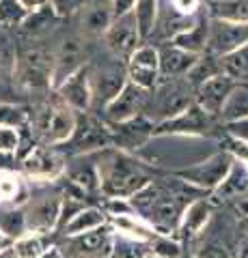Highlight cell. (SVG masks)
<instances>
[{"mask_svg":"<svg viewBox=\"0 0 248 258\" xmlns=\"http://www.w3.org/2000/svg\"><path fill=\"white\" fill-rule=\"evenodd\" d=\"M100 176V194L106 198H132L156 179V168L136 153L108 147L93 155Z\"/></svg>","mask_w":248,"mask_h":258,"instance_id":"6da1fadb","label":"cell"},{"mask_svg":"<svg viewBox=\"0 0 248 258\" xmlns=\"http://www.w3.org/2000/svg\"><path fill=\"white\" fill-rule=\"evenodd\" d=\"M108 147H113V136H110V127L106 125V120L93 112H76L74 132L65 144L57 147V151L67 153L71 157H84L95 155Z\"/></svg>","mask_w":248,"mask_h":258,"instance_id":"7a4b0ae2","label":"cell"},{"mask_svg":"<svg viewBox=\"0 0 248 258\" xmlns=\"http://www.w3.org/2000/svg\"><path fill=\"white\" fill-rule=\"evenodd\" d=\"M30 134L43 144V147H61L69 140L76 127V112L63 106L61 101L45 103L37 112H30Z\"/></svg>","mask_w":248,"mask_h":258,"instance_id":"3957f363","label":"cell"},{"mask_svg":"<svg viewBox=\"0 0 248 258\" xmlns=\"http://www.w3.org/2000/svg\"><path fill=\"white\" fill-rule=\"evenodd\" d=\"M194 103V86H192L186 78H175V80H160V84L149 93L147 108L156 112H151L147 118H151L154 123H164V120L173 118L175 114H179L181 110H186L188 106Z\"/></svg>","mask_w":248,"mask_h":258,"instance_id":"277c9868","label":"cell"},{"mask_svg":"<svg viewBox=\"0 0 248 258\" xmlns=\"http://www.w3.org/2000/svg\"><path fill=\"white\" fill-rule=\"evenodd\" d=\"M54 247L59 258H113L115 230L110 224H104L82 235L63 237Z\"/></svg>","mask_w":248,"mask_h":258,"instance_id":"5b68a950","label":"cell"},{"mask_svg":"<svg viewBox=\"0 0 248 258\" xmlns=\"http://www.w3.org/2000/svg\"><path fill=\"white\" fill-rule=\"evenodd\" d=\"M231 164H233V157L222 149V151H216L212 155L199 159L194 164L181 168V170H175L171 174H175L181 181H186L192 187L201 189L205 194H212L227 176Z\"/></svg>","mask_w":248,"mask_h":258,"instance_id":"8992f818","label":"cell"},{"mask_svg":"<svg viewBox=\"0 0 248 258\" xmlns=\"http://www.w3.org/2000/svg\"><path fill=\"white\" fill-rule=\"evenodd\" d=\"M216 120L210 116L207 112H203L196 103H192L186 110H181L179 114H175L173 118L164 120V123H158L156 125V132H154V138L156 136H169V138H190V140H196V138H210L214 134V127H216Z\"/></svg>","mask_w":248,"mask_h":258,"instance_id":"52a82bcc","label":"cell"},{"mask_svg":"<svg viewBox=\"0 0 248 258\" xmlns=\"http://www.w3.org/2000/svg\"><path fill=\"white\" fill-rule=\"evenodd\" d=\"M13 80L24 91L52 93V54L43 50H28L15 58Z\"/></svg>","mask_w":248,"mask_h":258,"instance_id":"ba28073f","label":"cell"},{"mask_svg":"<svg viewBox=\"0 0 248 258\" xmlns=\"http://www.w3.org/2000/svg\"><path fill=\"white\" fill-rule=\"evenodd\" d=\"M65 159L54 147H37L30 149L26 155L20 157V170L22 176L30 183H52L59 181L65 174Z\"/></svg>","mask_w":248,"mask_h":258,"instance_id":"9c48e42d","label":"cell"},{"mask_svg":"<svg viewBox=\"0 0 248 258\" xmlns=\"http://www.w3.org/2000/svg\"><path fill=\"white\" fill-rule=\"evenodd\" d=\"M61 205H63L61 191H47V194H41V196H37V198H33V194H30L28 203L22 207L24 217H26L28 232L50 235V232L59 230Z\"/></svg>","mask_w":248,"mask_h":258,"instance_id":"30bf717a","label":"cell"},{"mask_svg":"<svg viewBox=\"0 0 248 258\" xmlns=\"http://www.w3.org/2000/svg\"><path fill=\"white\" fill-rule=\"evenodd\" d=\"M147 99H149L147 91H142L140 86H136L132 82H125V86L104 108V120H106V125L125 123V120H132L136 116L145 114Z\"/></svg>","mask_w":248,"mask_h":258,"instance_id":"8fae6325","label":"cell"},{"mask_svg":"<svg viewBox=\"0 0 248 258\" xmlns=\"http://www.w3.org/2000/svg\"><path fill=\"white\" fill-rule=\"evenodd\" d=\"M127 82L140 86L142 91L151 93L160 84V58L158 47L154 43H142L125 62Z\"/></svg>","mask_w":248,"mask_h":258,"instance_id":"7c38bea8","label":"cell"},{"mask_svg":"<svg viewBox=\"0 0 248 258\" xmlns=\"http://www.w3.org/2000/svg\"><path fill=\"white\" fill-rule=\"evenodd\" d=\"M108 127H110V136H113V147L127 153H136V155L154 140V132H156V123L145 114Z\"/></svg>","mask_w":248,"mask_h":258,"instance_id":"4fadbf2b","label":"cell"},{"mask_svg":"<svg viewBox=\"0 0 248 258\" xmlns=\"http://www.w3.org/2000/svg\"><path fill=\"white\" fill-rule=\"evenodd\" d=\"M248 43V24H235L210 18V39H207V54L214 58H222L237 47Z\"/></svg>","mask_w":248,"mask_h":258,"instance_id":"5bb4252c","label":"cell"},{"mask_svg":"<svg viewBox=\"0 0 248 258\" xmlns=\"http://www.w3.org/2000/svg\"><path fill=\"white\" fill-rule=\"evenodd\" d=\"M57 101L74 112H91L93 108V91H91V67L84 64L74 76H69L61 86L52 91Z\"/></svg>","mask_w":248,"mask_h":258,"instance_id":"9a60e30c","label":"cell"},{"mask_svg":"<svg viewBox=\"0 0 248 258\" xmlns=\"http://www.w3.org/2000/svg\"><path fill=\"white\" fill-rule=\"evenodd\" d=\"M104 43H106V47L115 58L127 60L136 52V47H140L145 41L140 39L134 15L130 13V15H123V18L113 20V24H110L106 30V35H104Z\"/></svg>","mask_w":248,"mask_h":258,"instance_id":"2e32d148","label":"cell"},{"mask_svg":"<svg viewBox=\"0 0 248 258\" xmlns=\"http://www.w3.org/2000/svg\"><path fill=\"white\" fill-rule=\"evenodd\" d=\"M235 86L237 84L233 80H229L222 74H216L212 78H207L205 82H201L199 86H194V103L203 112H207L210 116L218 118L222 112V106L227 103L229 95L233 93Z\"/></svg>","mask_w":248,"mask_h":258,"instance_id":"e0dca14e","label":"cell"},{"mask_svg":"<svg viewBox=\"0 0 248 258\" xmlns=\"http://www.w3.org/2000/svg\"><path fill=\"white\" fill-rule=\"evenodd\" d=\"M84 50L78 39H65L61 41L59 50L52 54V91L61 86L69 76L84 67Z\"/></svg>","mask_w":248,"mask_h":258,"instance_id":"ac0fdd59","label":"cell"},{"mask_svg":"<svg viewBox=\"0 0 248 258\" xmlns=\"http://www.w3.org/2000/svg\"><path fill=\"white\" fill-rule=\"evenodd\" d=\"M158 47L160 58V78L162 80H175V78H188V74L194 69L201 56H194L173 43H162Z\"/></svg>","mask_w":248,"mask_h":258,"instance_id":"d6986e66","label":"cell"},{"mask_svg":"<svg viewBox=\"0 0 248 258\" xmlns=\"http://www.w3.org/2000/svg\"><path fill=\"white\" fill-rule=\"evenodd\" d=\"M214 215V203L210 198H196L190 205H186L181 213V220L177 226V235L179 239H194L207 228Z\"/></svg>","mask_w":248,"mask_h":258,"instance_id":"ffe728a7","label":"cell"},{"mask_svg":"<svg viewBox=\"0 0 248 258\" xmlns=\"http://www.w3.org/2000/svg\"><path fill=\"white\" fill-rule=\"evenodd\" d=\"M127 82L125 67H106L102 71L91 69V91H93V106L102 103V110L106 103L121 91Z\"/></svg>","mask_w":248,"mask_h":258,"instance_id":"44dd1931","label":"cell"},{"mask_svg":"<svg viewBox=\"0 0 248 258\" xmlns=\"http://www.w3.org/2000/svg\"><path fill=\"white\" fill-rule=\"evenodd\" d=\"M80 13V28L86 37H104L108 26L113 24V11L108 0H86V5L78 11Z\"/></svg>","mask_w":248,"mask_h":258,"instance_id":"7402d4cb","label":"cell"},{"mask_svg":"<svg viewBox=\"0 0 248 258\" xmlns=\"http://www.w3.org/2000/svg\"><path fill=\"white\" fill-rule=\"evenodd\" d=\"M108 224L113 226L115 235L117 237H123V239H130V241H138V243H151L158 232L154 230V226L149 222H145L140 215H119V217H110Z\"/></svg>","mask_w":248,"mask_h":258,"instance_id":"603a6c76","label":"cell"},{"mask_svg":"<svg viewBox=\"0 0 248 258\" xmlns=\"http://www.w3.org/2000/svg\"><path fill=\"white\" fill-rule=\"evenodd\" d=\"M28 179L18 172H0V209H20L28 203Z\"/></svg>","mask_w":248,"mask_h":258,"instance_id":"cb8c5ba5","label":"cell"},{"mask_svg":"<svg viewBox=\"0 0 248 258\" xmlns=\"http://www.w3.org/2000/svg\"><path fill=\"white\" fill-rule=\"evenodd\" d=\"M214 200H239L248 196V166L233 161L222 183L212 191Z\"/></svg>","mask_w":248,"mask_h":258,"instance_id":"d4e9b609","label":"cell"},{"mask_svg":"<svg viewBox=\"0 0 248 258\" xmlns=\"http://www.w3.org/2000/svg\"><path fill=\"white\" fill-rule=\"evenodd\" d=\"M207 39H210V15H199L196 22L175 37L171 43L194 56H203L207 54Z\"/></svg>","mask_w":248,"mask_h":258,"instance_id":"484cf974","label":"cell"},{"mask_svg":"<svg viewBox=\"0 0 248 258\" xmlns=\"http://www.w3.org/2000/svg\"><path fill=\"white\" fill-rule=\"evenodd\" d=\"M108 224V215L104 213V209L100 207H91L86 205L82 211H78L71 220L63 226L59 230L63 237H71V235H82V232H89V230H95L100 226Z\"/></svg>","mask_w":248,"mask_h":258,"instance_id":"4316f807","label":"cell"},{"mask_svg":"<svg viewBox=\"0 0 248 258\" xmlns=\"http://www.w3.org/2000/svg\"><path fill=\"white\" fill-rule=\"evenodd\" d=\"M218 71L229 80H233L235 84L248 86V43L218 58Z\"/></svg>","mask_w":248,"mask_h":258,"instance_id":"83f0119b","label":"cell"},{"mask_svg":"<svg viewBox=\"0 0 248 258\" xmlns=\"http://www.w3.org/2000/svg\"><path fill=\"white\" fill-rule=\"evenodd\" d=\"M207 15L225 22L248 24V0H210Z\"/></svg>","mask_w":248,"mask_h":258,"instance_id":"f1b7e54d","label":"cell"},{"mask_svg":"<svg viewBox=\"0 0 248 258\" xmlns=\"http://www.w3.org/2000/svg\"><path fill=\"white\" fill-rule=\"evenodd\" d=\"M54 245L50 243V235L41 232H24L22 237L13 241V254L18 258H37L45 252H50Z\"/></svg>","mask_w":248,"mask_h":258,"instance_id":"f546056e","label":"cell"},{"mask_svg":"<svg viewBox=\"0 0 248 258\" xmlns=\"http://www.w3.org/2000/svg\"><path fill=\"white\" fill-rule=\"evenodd\" d=\"M91 161H84L76 168L69 170V187H74L80 194H91L100 191V176H97V166H95L93 155L89 157Z\"/></svg>","mask_w":248,"mask_h":258,"instance_id":"4dcf8cb0","label":"cell"},{"mask_svg":"<svg viewBox=\"0 0 248 258\" xmlns=\"http://www.w3.org/2000/svg\"><path fill=\"white\" fill-rule=\"evenodd\" d=\"M158 11H160V0H136L134 5V22H136V28L140 32V39L142 41H149L151 32L156 28V22H158Z\"/></svg>","mask_w":248,"mask_h":258,"instance_id":"1f68e13d","label":"cell"},{"mask_svg":"<svg viewBox=\"0 0 248 258\" xmlns=\"http://www.w3.org/2000/svg\"><path fill=\"white\" fill-rule=\"evenodd\" d=\"M242 118H248V86L237 84L233 88V93L229 95L227 103L222 106L218 120L225 125V123H233V120H242Z\"/></svg>","mask_w":248,"mask_h":258,"instance_id":"d6a6232c","label":"cell"},{"mask_svg":"<svg viewBox=\"0 0 248 258\" xmlns=\"http://www.w3.org/2000/svg\"><path fill=\"white\" fill-rule=\"evenodd\" d=\"M57 20L59 18L54 15V11L50 9V7H43V9H39V11L28 13L20 28L26 32V35H43V32H47L52 28V24Z\"/></svg>","mask_w":248,"mask_h":258,"instance_id":"836d02e7","label":"cell"},{"mask_svg":"<svg viewBox=\"0 0 248 258\" xmlns=\"http://www.w3.org/2000/svg\"><path fill=\"white\" fill-rule=\"evenodd\" d=\"M30 123V112L20 106V103H7L0 101V127L24 129Z\"/></svg>","mask_w":248,"mask_h":258,"instance_id":"e575fe53","label":"cell"},{"mask_svg":"<svg viewBox=\"0 0 248 258\" xmlns=\"http://www.w3.org/2000/svg\"><path fill=\"white\" fill-rule=\"evenodd\" d=\"M0 228H3L13 241L18 237H22L24 232H28L24 209L22 207L20 209H3V213H0Z\"/></svg>","mask_w":248,"mask_h":258,"instance_id":"d590c367","label":"cell"},{"mask_svg":"<svg viewBox=\"0 0 248 258\" xmlns=\"http://www.w3.org/2000/svg\"><path fill=\"white\" fill-rule=\"evenodd\" d=\"M28 11L18 0H0V28H20Z\"/></svg>","mask_w":248,"mask_h":258,"instance_id":"8d00e7d4","label":"cell"},{"mask_svg":"<svg viewBox=\"0 0 248 258\" xmlns=\"http://www.w3.org/2000/svg\"><path fill=\"white\" fill-rule=\"evenodd\" d=\"M149 252H154L160 258H181V241L175 237H164L158 235L154 241L149 243Z\"/></svg>","mask_w":248,"mask_h":258,"instance_id":"74e56055","label":"cell"},{"mask_svg":"<svg viewBox=\"0 0 248 258\" xmlns=\"http://www.w3.org/2000/svg\"><path fill=\"white\" fill-rule=\"evenodd\" d=\"M149 254L147 243H138V241H130L115 235V258H145Z\"/></svg>","mask_w":248,"mask_h":258,"instance_id":"f35d334b","label":"cell"},{"mask_svg":"<svg viewBox=\"0 0 248 258\" xmlns=\"http://www.w3.org/2000/svg\"><path fill=\"white\" fill-rule=\"evenodd\" d=\"M18 151H20V129L0 127V153L18 157Z\"/></svg>","mask_w":248,"mask_h":258,"instance_id":"ab89813d","label":"cell"},{"mask_svg":"<svg viewBox=\"0 0 248 258\" xmlns=\"http://www.w3.org/2000/svg\"><path fill=\"white\" fill-rule=\"evenodd\" d=\"M84 5H86V0H50V9L54 11V15H57L59 20L78 13Z\"/></svg>","mask_w":248,"mask_h":258,"instance_id":"60d3db41","label":"cell"},{"mask_svg":"<svg viewBox=\"0 0 248 258\" xmlns=\"http://www.w3.org/2000/svg\"><path fill=\"white\" fill-rule=\"evenodd\" d=\"M192 258H233V256H231L227 245H222L220 241H205Z\"/></svg>","mask_w":248,"mask_h":258,"instance_id":"b9f144b4","label":"cell"},{"mask_svg":"<svg viewBox=\"0 0 248 258\" xmlns=\"http://www.w3.org/2000/svg\"><path fill=\"white\" fill-rule=\"evenodd\" d=\"M225 151L229 153L233 161H239V164H246L248 166V142L242 140H233L227 136V142H225Z\"/></svg>","mask_w":248,"mask_h":258,"instance_id":"7bdbcfd3","label":"cell"},{"mask_svg":"<svg viewBox=\"0 0 248 258\" xmlns=\"http://www.w3.org/2000/svg\"><path fill=\"white\" fill-rule=\"evenodd\" d=\"M15 58H18V56L13 54L11 45H0V80L13 76Z\"/></svg>","mask_w":248,"mask_h":258,"instance_id":"ee69618b","label":"cell"},{"mask_svg":"<svg viewBox=\"0 0 248 258\" xmlns=\"http://www.w3.org/2000/svg\"><path fill=\"white\" fill-rule=\"evenodd\" d=\"M225 132L229 138L233 140H242V142H248V118H242V120H233V123H225Z\"/></svg>","mask_w":248,"mask_h":258,"instance_id":"f6af8a7d","label":"cell"},{"mask_svg":"<svg viewBox=\"0 0 248 258\" xmlns=\"http://www.w3.org/2000/svg\"><path fill=\"white\" fill-rule=\"evenodd\" d=\"M171 5L179 15H186V18H194L201 9V0H171Z\"/></svg>","mask_w":248,"mask_h":258,"instance_id":"bcb514c9","label":"cell"},{"mask_svg":"<svg viewBox=\"0 0 248 258\" xmlns=\"http://www.w3.org/2000/svg\"><path fill=\"white\" fill-rule=\"evenodd\" d=\"M108 5H110V11H113V20H117L134 11L136 0H108Z\"/></svg>","mask_w":248,"mask_h":258,"instance_id":"7dc6e473","label":"cell"},{"mask_svg":"<svg viewBox=\"0 0 248 258\" xmlns=\"http://www.w3.org/2000/svg\"><path fill=\"white\" fill-rule=\"evenodd\" d=\"M18 3H20L28 13L39 11V9H43V7H50V0H18Z\"/></svg>","mask_w":248,"mask_h":258,"instance_id":"c3c4849f","label":"cell"},{"mask_svg":"<svg viewBox=\"0 0 248 258\" xmlns=\"http://www.w3.org/2000/svg\"><path fill=\"white\" fill-rule=\"evenodd\" d=\"M11 247H13V239L0 228V254L7 252V249H11Z\"/></svg>","mask_w":248,"mask_h":258,"instance_id":"681fc988","label":"cell"},{"mask_svg":"<svg viewBox=\"0 0 248 258\" xmlns=\"http://www.w3.org/2000/svg\"><path fill=\"white\" fill-rule=\"evenodd\" d=\"M235 258H248V235L239 241V245H237V256Z\"/></svg>","mask_w":248,"mask_h":258,"instance_id":"f907efd6","label":"cell"},{"mask_svg":"<svg viewBox=\"0 0 248 258\" xmlns=\"http://www.w3.org/2000/svg\"><path fill=\"white\" fill-rule=\"evenodd\" d=\"M237 211L242 213V217H244V220H248V196L239 198V203H237Z\"/></svg>","mask_w":248,"mask_h":258,"instance_id":"816d5d0a","label":"cell"},{"mask_svg":"<svg viewBox=\"0 0 248 258\" xmlns=\"http://www.w3.org/2000/svg\"><path fill=\"white\" fill-rule=\"evenodd\" d=\"M37 258H59V254H57V247H52L50 252H45V254H41V256H37Z\"/></svg>","mask_w":248,"mask_h":258,"instance_id":"f5cc1de1","label":"cell"},{"mask_svg":"<svg viewBox=\"0 0 248 258\" xmlns=\"http://www.w3.org/2000/svg\"><path fill=\"white\" fill-rule=\"evenodd\" d=\"M0 258H18V256L13 254V249H7V252H3V254H0Z\"/></svg>","mask_w":248,"mask_h":258,"instance_id":"db71d44e","label":"cell"},{"mask_svg":"<svg viewBox=\"0 0 248 258\" xmlns=\"http://www.w3.org/2000/svg\"><path fill=\"white\" fill-rule=\"evenodd\" d=\"M145 258H160V256H156V254H154V252H149V254H147V256H145Z\"/></svg>","mask_w":248,"mask_h":258,"instance_id":"11a10c76","label":"cell"},{"mask_svg":"<svg viewBox=\"0 0 248 258\" xmlns=\"http://www.w3.org/2000/svg\"><path fill=\"white\" fill-rule=\"evenodd\" d=\"M113 258H115V256H113Z\"/></svg>","mask_w":248,"mask_h":258,"instance_id":"9f6ffc18","label":"cell"}]
</instances>
